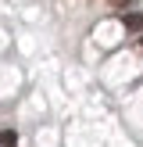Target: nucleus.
<instances>
[{"mask_svg":"<svg viewBox=\"0 0 143 147\" xmlns=\"http://www.w3.org/2000/svg\"><path fill=\"white\" fill-rule=\"evenodd\" d=\"M0 147H18V133L14 129H0Z\"/></svg>","mask_w":143,"mask_h":147,"instance_id":"obj_2","label":"nucleus"},{"mask_svg":"<svg viewBox=\"0 0 143 147\" xmlns=\"http://www.w3.org/2000/svg\"><path fill=\"white\" fill-rule=\"evenodd\" d=\"M140 43H143V40H140Z\"/></svg>","mask_w":143,"mask_h":147,"instance_id":"obj_4","label":"nucleus"},{"mask_svg":"<svg viewBox=\"0 0 143 147\" xmlns=\"http://www.w3.org/2000/svg\"><path fill=\"white\" fill-rule=\"evenodd\" d=\"M111 4H114V7H129V0H111Z\"/></svg>","mask_w":143,"mask_h":147,"instance_id":"obj_3","label":"nucleus"},{"mask_svg":"<svg viewBox=\"0 0 143 147\" xmlns=\"http://www.w3.org/2000/svg\"><path fill=\"white\" fill-rule=\"evenodd\" d=\"M122 22H125L129 32H143V14H140V11H125V14H122Z\"/></svg>","mask_w":143,"mask_h":147,"instance_id":"obj_1","label":"nucleus"}]
</instances>
